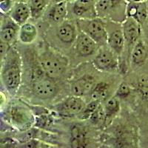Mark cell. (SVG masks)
<instances>
[{"label": "cell", "mask_w": 148, "mask_h": 148, "mask_svg": "<svg viewBox=\"0 0 148 148\" xmlns=\"http://www.w3.org/2000/svg\"><path fill=\"white\" fill-rule=\"evenodd\" d=\"M19 27L20 26L16 23L9 16L2 18L0 30L1 42H6L12 45L18 39Z\"/></svg>", "instance_id": "15"}, {"label": "cell", "mask_w": 148, "mask_h": 148, "mask_svg": "<svg viewBox=\"0 0 148 148\" xmlns=\"http://www.w3.org/2000/svg\"><path fill=\"white\" fill-rule=\"evenodd\" d=\"M131 92V88L130 87L127 83L123 82L119 85V87L116 89L115 96H116L119 99H125L129 96V95Z\"/></svg>", "instance_id": "26"}, {"label": "cell", "mask_w": 148, "mask_h": 148, "mask_svg": "<svg viewBox=\"0 0 148 148\" xmlns=\"http://www.w3.org/2000/svg\"><path fill=\"white\" fill-rule=\"evenodd\" d=\"M97 0H74L71 11L77 19L92 18L98 16L96 9Z\"/></svg>", "instance_id": "12"}, {"label": "cell", "mask_w": 148, "mask_h": 148, "mask_svg": "<svg viewBox=\"0 0 148 148\" xmlns=\"http://www.w3.org/2000/svg\"><path fill=\"white\" fill-rule=\"evenodd\" d=\"M8 122L20 130H26L33 126L35 118L30 108L22 103H13L5 112Z\"/></svg>", "instance_id": "3"}, {"label": "cell", "mask_w": 148, "mask_h": 148, "mask_svg": "<svg viewBox=\"0 0 148 148\" xmlns=\"http://www.w3.org/2000/svg\"><path fill=\"white\" fill-rule=\"evenodd\" d=\"M30 88L33 94L42 100L51 99L59 93V88L53 78L48 76L31 82Z\"/></svg>", "instance_id": "8"}, {"label": "cell", "mask_w": 148, "mask_h": 148, "mask_svg": "<svg viewBox=\"0 0 148 148\" xmlns=\"http://www.w3.org/2000/svg\"><path fill=\"white\" fill-rule=\"evenodd\" d=\"M92 64L101 72L114 73L119 68V56L108 45H105L99 47L92 59Z\"/></svg>", "instance_id": "5"}, {"label": "cell", "mask_w": 148, "mask_h": 148, "mask_svg": "<svg viewBox=\"0 0 148 148\" xmlns=\"http://www.w3.org/2000/svg\"><path fill=\"white\" fill-rule=\"evenodd\" d=\"M12 46L8 44L6 42H1V45H0V51H1V59L3 58L5 56V54L8 52V51L11 48Z\"/></svg>", "instance_id": "28"}, {"label": "cell", "mask_w": 148, "mask_h": 148, "mask_svg": "<svg viewBox=\"0 0 148 148\" xmlns=\"http://www.w3.org/2000/svg\"><path fill=\"white\" fill-rule=\"evenodd\" d=\"M96 84V79L91 75H84L71 82L70 87L72 95L84 97L90 95Z\"/></svg>", "instance_id": "14"}, {"label": "cell", "mask_w": 148, "mask_h": 148, "mask_svg": "<svg viewBox=\"0 0 148 148\" xmlns=\"http://www.w3.org/2000/svg\"><path fill=\"white\" fill-rule=\"evenodd\" d=\"M106 27L108 32L107 45L120 58L125 52V36L123 33L121 23L106 20Z\"/></svg>", "instance_id": "7"}, {"label": "cell", "mask_w": 148, "mask_h": 148, "mask_svg": "<svg viewBox=\"0 0 148 148\" xmlns=\"http://www.w3.org/2000/svg\"><path fill=\"white\" fill-rule=\"evenodd\" d=\"M100 104H101V101L92 99L88 104H86L85 107L82 110V111L78 115L79 118L81 120L89 119L92 113H94L95 111L97 110V108L99 107Z\"/></svg>", "instance_id": "22"}, {"label": "cell", "mask_w": 148, "mask_h": 148, "mask_svg": "<svg viewBox=\"0 0 148 148\" xmlns=\"http://www.w3.org/2000/svg\"><path fill=\"white\" fill-rule=\"evenodd\" d=\"M80 31L89 36L99 45H105L108 42L106 20L100 17L92 18H80L76 20Z\"/></svg>", "instance_id": "4"}, {"label": "cell", "mask_w": 148, "mask_h": 148, "mask_svg": "<svg viewBox=\"0 0 148 148\" xmlns=\"http://www.w3.org/2000/svg\"><path fill=\"white\" fill-rule=\"evenodd\" d=\"M39 62L47 76L55 79L66 72L70 62L68 58L59 50L47 46L39 54Z\"/></svg>", "instance_id": "2"}, {"label": "cell", "mask_w": 148, "mask_h": 148, "mask_svg": "<svg viewBox=\"0 0 148 148\" xmlns=\"http://www.w3.org/2000/svg\"><path fill=\"white\" fill-rule=\"evenodd\" d=\"M38 36V29L34 24L26 22L19 27L18 39L22 44H31L36 39Z\"/></svg>", "instance_id": "18"}, {"label": "cell", "mask_w": 148, "mask_h": 148, "mask_svg": "<svg viewBox=\"0 0 148 148\" xmlns=\"http://www.w3.org/2000/svg\"><path fill=\"white\" fill-rule=\"evenodd\" d=\"M89 119L94 125H101V123L105 121V120L107 119L106 115H105L104 108L101 106V104H100L99 107L97 108V110L95 111L94 113H92V115Z\"/></svg>", "instance_id": "25"}, {"label": "cell", "mask_w": 148, "mask_h": 148, "mask_svg": "<svg viewBox=\"0 0 148 148\" xmlns=\"http://www.w3.org/2000/svg\"><path fill=\"white\" fill-rule=\"evenodd\" d=\"M120 99L116 96H113L106 100V102L103 107L106 115L107 119L112 118L113 116L116 115L120 110Z\"/></svg>", "instance_id": "20"}, {"label": "cell", "mask_w": 148, "mask_h": 148, "mask_svg": "<svg viewBox=\"0 0 148 148\" xmlns=\"http://www.w3.org/2000/svg\"><path fill=\"white\" fill-rule=\"evenodd\" d=\"M68 0H51V3H59V2H67Z\"/></svg>", "instance_id": "30"}, {"label": "cell", "mask_w": 148, "mask_h": 148, "mask_svg": "<svg viewBox=\"0 0 148 148\" xmlns=\"http://www.w3.org/2000/svg\"><path fill=\"white\" fill-rule=\"evenodd\" d=\"M86 105L83 97L72 95L65 98L53 107L56 112L64 117H73L78 116Z\"/></svg>", "instance_id": "9"}, {"label": "cell", "mask_w": 148, "mask_h": 148, "mask_svg": "<svg viewBox=\"0 0 148 148\" xmlns=\"http://www.w3.org/2000/svg\"><path fill=\"white\" fill-rule=\"evenodd\" d=\"M15 2H22V1H25V0H14Z\"/></svg>", "instance_id": "31"}, {"label": "cell", "mask_w": 148, "mask_h": 148, "mask_svg": "<svg viewBox=\"0 0 148 148\" xmlns=\"http://www.w3.org/2000/svg\"><path fill=\"white\" fill-rule=\"evenodd\" d=\"M73 1H74V0H73Z\"/></svg>", "instance_id": "32"}, {"label": "cell", "mask_w": 148, "mask_h": 148, "mask_svg": "<svg viewBox=\"0 0 148 148\" xmlns=\"http://www.w3.org/2000/svg\"><path fill=\"white\" fill-rule=\"evenodd\" d=\"M1 80L5 90L11 96L17 93L22 80V59L14 47L1 59Z\"/></svg>", "instance_id": "1"}, {"label": "cell", "mask_w": 148, "mask_h": 148, "mask_svg": "<svg viewBox=\"0 0 148 148\" xmlns=\"http://www.w3.org/2000/svg\"><path fill=\"white\" fill-rule=\"evenodd\" d=\"M121 25L125 36V47H127V51L130 56L133 46L141 38V25L133 18L126 17Z\"/></svg>", "instance_id": "11"}, {"label": "cell", "mask_w": 148, "mask_h": 148, "mask_svg": "<svg viewBox=\"0 0 148 148\" xmlns=\"http://www.w3.org/2000/svg\"><path fill=\"white\" fill-rule=\"evenodd\" d=\"M67 2L51 3L45 13L47 22L53 25H57L67 19L69 12Z\"/></svg>", "instance_id": "13"}, {"label": "cell", "mask_w": 148, "mask_h": 148, "mask_svg": "<svg viewBox=\"0 0 148 148\" xmlns=\"http://www.w3.org/2000/svg\"><path fill=\"white\" fill-rule=\"evenodd\" d=\"M31 10V18L38 19L44 15L51 0H27Z\"/></svg>", "instance_id": "19"}, {"label": "cell", "mask_w": 148, "mask_h": 148, "mask_svg": "<svg viewBox=\"0 0 148 148\" xmlns=\"http://www.w3.org/2000/svg\"><path fill=\"white\" fill-rule=\"evenodd\" d=\"M14 0H2L0 1V10L4 14H8L15 3Z\"/></svg>", "instance_id": "27"}, {"label": "cell", "mask_w": 148, "mask_h": 148, "mask_svg": "<svg viewBox=\"0 0 148 148\" xmlns=\"http://www.w3.org/2000/svg\"><path fill=\"white\" fill-rule=\"evenodd\" d=\"M74 53L78 58H88L95 56L100 46L89 36L79 30L73 45Z\"/></svg>", "instance_id": "10"}, {"label": "cell", "mask_w": 148, "mask_h": 148, "mask_svg": "<svg viewBox=\"0 0 148 148\" xmlns=\"http://www.w3.org/2000/svg\"><path fill=\"white\" fill-rule=\"evenodd\" d=\"M10 18L19 26L26 23L31 18V10L27 2H16L8 14Z\"/></svg>", "instance_id": "17"}, {"label": "cell", "mask_w": 148, "mask_h": 148, "mask_svg": "<svg viewBox=\"0 0 148 148\" xmlns=\"http://www.w3.org/2000/svg\"><path fill=\"white\" fill-rule=\"evenodd\" d=\"M148 58V46L146 42L140 38L133 46L130 56V64L133 68L141 67L146 62Z\"/></svg>", "instance_id": "16"}, {"label": "cell", "mask_w": 148, "mask_h": 148, "mask_svg": "<svg viewBox=\"0 0 148 148\" xmlns=\"http://www.w3.org/2000/svg\"><path fill=\"white\" fill-rule=\"evenodd\" d=\"M108 92H109V84L104 82H100L96 83L92 89L90 93L91 99L94 100H99L101 101L107 99Z\"/></svg>", "instance_id": "21"}, {"label": "cell", "mask_w": 148, "mask_h": 148, "mask_svg": "<svg viewBox=\"0 0 148 148\" xmlns=\"http://www.w3.org/2000/svg\"><path fill=\"white\" fill-rule=\"evenodd\" d=\"M53 31L54 42L60 47L65 49L73 46L79 33L76 22L67 19L56 25Z\"/></svg>", "instance_id": "6"}, {"label": "cell", "mask_w": 148, "mask_h": 148, "mask_svg": "<svg viewBox=\"0 0 148 148\" xmlns=\"http://www.w3.org/2000/svg\"><path fill=\"white\" fill-rule=\"evenodd\" d=\"M136 90L142 99L148 100V76H142L138 79Z\"/></svg>", "instance_id": "24"}, {"label": "cell", "mask_w": 148, "mask_h": 148, "mask_svg": "<svg viewBox=\"0 0 148 148\" xmlns=\"http://www.w3.org/2000/svg\"><path fill=\"white\" fill-rule=\"evenodd\" d=\"M73 139V145L76 147H83L84 145V141H85L86 133L84 128L80 126H74L71 130Z\"/></svg>", "instance_id": "23"}, {"label": "cell", "mask_w": 148, "mask_h": 148, "mask_svg": "<svg viewBox=\"0 0 148 148\" xmlns=\"http://www.w3.org/2000/svg\"><path fill=\"white\" fill-rule=\"evenodd\" d=\"M127 2H145L147 0H125Z\"/></svg>", "instance_id": "29"}]
</instances>
